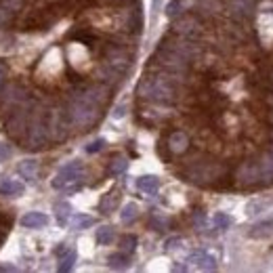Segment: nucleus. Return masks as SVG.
<instances>
[{"label": "nucleus", "mask_w": 273, "mask_h": 273, "mask_svg": "<svg viewBox=\"0 0 273 273\" xmlns=\"http://www.w3.org/2000/svg\"><path fill=\"white\" fill-rule=\"evenodd\" d=\"M53 187L61 191H78L82 187V164L74 160L65 164L53 179Z\"/></svg>", "instance_id": "nucleus-1"}, {"label": "nucleus", "mask_w": 273, "mask_h": 273, "mask_svg": "<svg viewBox=\"0 0 273 273\" xmlns=\"http://www.w3.org/2000/svg\"><path fill=\"white\" fill-rule=\"evenodd\" d=\"M166 150L173 153V155H181L189 150V135H187L185 130H173L170 135L166 137V143H162L160 147V155L164 158V153Z\"/></svg>", "instance_id": "nucleus-2"}, {"label": "nucleus", "mask_w": 273, "mask_h": 273, "mask_svg": "<svg viewBox=\"0 0 273 273\" xmlns=\"http://www.w3.org/2000/svg\"><path fill=\"white\" fill-rule=\"evenodd\" d=\"M236 183L240 187H254L261 185V168L259 162H244L236 170Z\"/></svg>", "instance_id": "nucleus-3"}, {"label": "nucleus", "mask_w": 273, "mask_h": 273, "mask_svg": "<svg viewBox=\"0 0 273 273\" xmlns=\"http://www.w3.org/2000/svg\"><path fill=\"white\" fill-rule=\"evenodd\" d=\"M173 34L181 36V38H193L200 34V21L196 15H185L173 26Z\"/></svg>", "instance_id": "nucleus-4"}, {"label": "nucleus", "mask_w": 273, "mask_h": 273, "mask_svg": "<svg viewBox=\"0 0 273 273\" xmlns=\"http://www.w3.org/2000/svg\"><path fill=\"white\" fill-rule=\"evenodd\" d=\"M256 162L261 168V185H273V150L265 152Z\"/></svg>", "instance_id": "nucleus-5"}, {"label": "nucleus", "mask_w": 273, "mask_h": 273, "mask_svg": "<svg viewBox=\"0 0 273 273\" xmlns=\"http://www.w3.org/2000/svg\"><path fill=\"white\" fill-rule=\"evenodd\" d=\"M189 263L193 265H198L200 269H204V271H214L216 269V259L212 254H208L204 250H196V252H191L189 254Z\"/></svg>", "instance_id": "nucleus-6"}, {"label": "nucleus", "mask_w": 273, "mask_h": 273, "mask_svg": "<svg viewBox=\"0 0 273 273\" xmlns=\"http://www.w3.org/2000/svg\"><path fill=\"white\" fill-rule=\"evenodd\" d=\"M137 187H139V191L147 193V196H153V193L158 191V187H160V179L153 177V175L139 177V179H137Z\"/></svg>", "instance_id": "nucleus-7"}, {"label": "nucleus", "mask_w": 273, "mask_h": 273, "mask_svg": "<svg viewBox=\"0 0 273 273\" xmlns=\"http://www.w3.org/2000/svg\"><path fill=\"white\" fill-rule=\"evenodd\" d=\"M46 223H49V216L42 214V212H28L21 218V225L28 227V229H40Z\"/></svg>", "instance_id": "nucleus-8"}, {"label": "nucleus", "mask_w": 273, "mask_h": 273, "mask_svg": "<svg viewBox=\"0 0 273 273\" xmlns=\"http://www.w3.org/2000/svg\"><path fill=\"white\" fill-rule=\"evenodd\" d=\"M118 204H120V189H112L103 200H101L99 210L103 214H109V212H114V210L118 208Z\"/></svg>", "instance_id": "nucleus-9"}, {"label": "nucleus", "mask_w": 273, "mask_h": 273, "mask_svg": "<svg viewBox=\"0 0 273 273\" xmlns=\"http://www.w3.org/2000/svg\"><path fill=\"white\" fill-rule=\"evenodd\" d=\"M0 193L9 196V198H17L23 193V185L19 181H13V179H4V181L0 183Z\"/></svg>", "instance_id": "nucleus-10"}, {"label": "nucleus", "mask_w": 273, "mask_h": 273, "mask_svg": "<svg viewBox=\"0 0 273 273\" xmlns=\"http://www.w3.org/2000/svg\"><path fill=\"white\" fill-rule=\"evenodd\" d=\"M221 9H223L221 0H198V4H196V11L200 15H214Z\"/></svg>", "instance_id": "nucleus-11"}, {"label": "nucleus", "mask_w": 273, "mask_h": 273, "mask_svg": "<svg viewBox=\"0 0 273 273\" xmlns=\"http://www.w3.org/2000/svg\"><path fill=\"white\" fill-rule=\"evenodd\" d=\"M69 214H72V206H69L67 202H57V204H55V216H57V223L61 227L67 225Z\"/></svg>", "instance_id": "nucleus-12"}, {"label": "nucleus", "mask_w": 273, "mask_h": 273, "mask_svg": "<svg viewBox=\"0 0 273 273\" xmlns=\"http://www.w3.org/2000/svg\"><path fill=\"white\" fill-rule=\"evenodd\" d=\"M95 238H97V244L107 246V244H112V242H114L116 231H114V227H109V225H103V227L97 229V236Z\"/></svg>", "instance_id": "nucleus-13"}, {"label": "nucleus", "mask_w": 273, "mask_h": 273, "mask_svg": "<svg viewBox=\"0 0 273 273\" xmlns=\"http://www.w3.org/2000/svg\"><path fill=\"white\" fill-rule=\"evenodd\" d=\"M273 233V221H265V223H259L248 231L250 238H265V236H271Z\"/></svg>", "instance_id": "nucleus-14"}, {"label": "nucleus", "mask_w": 273, "mask_h": 273, "mask_svg": "<svg viewBox=\"0 0 273 273\" xmlns=\"http://www.w3.org/2000/svg\"><path fill=\"white\" fill-rule=\"evenodd\" d=\"M107 263H109V267H112V269H126L130 259H128V254H124V252H116V254L109 256Z\"/></svg>", "instance_id": "nucleus-15"}, {"label": "nucleus", "mask_w": 273, "mask_h": 273, "mask_svg": "<svg viewBox=\"0 0 273 273\" xmlns=\"http://www.w3.org/2000/svg\"><path fill=\"white\" fill-rule=\"evenodd\" d=\"M137 216H139V206L135 204V202H130V204H126V206L122 208L120 218H122V223H124V225H130Z\"/></svg>", "instance_id": "nucleus-16"}, {"label": "nucleus", "mask_w": 273, "mask_h": 273, "mask_svg": "<svg viewBox=\"0 0 273 273\" xmlns=\"http://www.w3.org/2000/svg\"><path fill=\"white\" fill-rule=\"evenodd\" d=\"M95 225V218L92 216H87V214H76L74 218H72V229H89V227H92Z\"/></svg>", "instance_id": "nucleus-17"}, {"label": "nucleus", "mask_w": 273, "mask_h": 273, "mask_svg": "<svg viewBox=\"0 0 273 273\" xmlns=\"http://www.w3.org/2000/svg\"><path fill=\"white\" fill-rule=\"evenodd\" d=\"M126 168H128L126 158H122V155H116V158L112 160V164H109V175L118 177V175H122Z\"/></svg>", "instance_id": "nucleus-18"}, {"label": "nucleus", "mask_w": 273, "mask_h": 273, "mask_svg": "<svg viewBox=\"0 0 273 273\" xmlns=\"http://www.w3.org/2000/svg\"><path fill=\"white\" fill-rule=\"evenodd\" d=\"M74 263H76V250H67V252L63 254V256H61V263H59V271H61V273H67V271H72Z\"/></svg>", "instance_id": "nucleus-19"}, {"label": "nucleus", "mask_w": 273, "mask_h": 273, "mask_svg": "<svg viewBox=\"0 0 273 273\" xmlns=\"http://www.w3.org/2000/svg\"><path fill=\"white\" fill-rule=\"evenodd\" d=\"M36 170H38V164L34 160H26V162L19 164V173L23 175V179H34Z\"/></svg>", "instance_id": "nucleus-20"}, {"label": "nucleus", "mask_w": 273, "mask_h": 273, "mask_svg": "<svg viewBox=\"0 0 273 273\" xmlns=\"http://www.w3.org/2000/svg\"><path fill=\"white\" fill-rule=\"evenodd\" d=\"M212 221H214V225H216V229H227L229 225H231V216L225 214V212H216Z\"/></svg>", "instance_id": "nucleus-21"}, {"label": "nucleus", "mask_w": 273, "mask_h": 273, "mask_svg": "<svg viewBox=\"0 0 273 273\" xmlns=\"http://www.w3.org/2000/svg\"><path fill=\"white\" fill-rule=\"evenodd\" d=\"M120 244H122V252L130 254V252H135V248H137V238L135 236H124Z\"/></svg>", "instance_id": "nucleus-22"}, {"label": "nucleus", "mask_w": 273, "mask_h": 273, "mask_svg": "<svg viewBox=\"0 0 273 273\" xmlns=\"http://www.w3.org/2000/svg\"><path fill=\"white\" fill-rule=\"evenodd\" d=\"M105 147V139H95L92 143H89L87 145V153H97V152H101Z\"/></svg>", "instance_id": "nucleus-23"}, {"label": "nucleus", "mask_w": 273, "mask_h": 273, "mask_svg": "<svg viewBox=\"0 0 273 273\" xmlns=\"http://www.w3.org/2000/svg\"><path fill=\"white\" fill-rule=\"evenodd\" d=\"M179 9H181V0H173V2L166 6V15L168 17H175V15H179Z\"/></svg>", "instance_id": "nucleus-24"}, {"label": "nucleus", "mask_w": 273, "mask_h": 273, "mask_svg": "<svg viewBox=\"0 0 273 273\" xmlns=\"http://www.w3.org/2000/svg\"><path fill=\"white\" fill-rule=\"evenodd\" d=\"M6 158H11V150H9V145L0 143V162H4Z\"/></svg>", "instance_id": "nucleus-25"}, {"label": "nucleus", "mask_w": 273, "mask_h": 273, "mask_svg": "<svg viewBox=\"0 0 273 273\" xmlns=\"http://www.w3.org/2000/svg\"><path fill=\"white\" fill-rule=\"evenodd\" d=\"M179 244H181V240L179 238H173L166 242V250H175V248H179Z\"/></svg>", "instance_id": "nucleus-26"}, {"label": "nucleus", "mask_w": 273, "mask_h": 273, "mask_svg": "<svg viewBox=\"0 0 273 273\" xmlns=\"http://www.w3.org/2000/svg\"><path fill=\"white\" fill-rule=\"evenodd\" d=\"M124 114H126V105H118V107H116V112H114V118H122Z\"/></svg>", "instance_id": "nucleus-27"}, {"label": "nucleus", "mask_w": 273, "mask_h": 273, "mask_svg": "<svg viewBox=\"0 0 273 273\" xmlns=\"http://www.w3.org/2000/svg\"><path fill=\"white\" fill-rule=\"evenodd\" d=\"M6 80V65L0 61V87H2V82Z\"/></svg>", "instance_id": "nucleus-28"}, {"label": "nucleus", "mask_w": 273, "mask_h": 273, "mask_svg": "<svg viewBox=\"0 0 273 273\" xmlns=\"http://www.w3.org/2000/svg\"><path fill=\"white\" fill-rule=\"evenodd\" d=\"M67 250H69V248H67L65 244H59L57 248H55V254H57V256H63V254H65Z\"/></svg>", "instance_id": "nucleus-29"}, {"label": "nucleus", "mask_w": 273, "mask_h": 273, "mask_svg": "<svg viewBox=\"0 0 273 273\" xmlns=\"http://www.w3.org/2000/svg\"><path fill=\"white\" fill-rule=\"evenodd\" d=\"M267 103H271V105H273V92H269V97H267Z\"/></svg>", "instance_id": "nucleus-30"}, {"label": "nucleus", "mask_w": 273, "mask_h": 273, "mask_svg": "<svg viewBox=\"0 0 273 273\" xmlns=\"http://www.w3.org/2000/svg\"><path fill=\"white\" fill-rule=\"evenodd\" d=\"M6 233H9V231H0V242L4 240V236H6Z\"/></svg>", "instance_id": "nucleus-31"}, {"label": "nucleus", "mask_w": 273, "mask_h": 273, "mask_svg": "<svg viewBox=\"0 0 273 273\" xmlns=\"http://www.w3.org/2000/svg\"><path fill=\"white\" fill-rule=\"evenodd\" d=\"M271 150H273V145H271Z\"/></svg>", "instance_id": "nucleus-32"}]
</instances>
